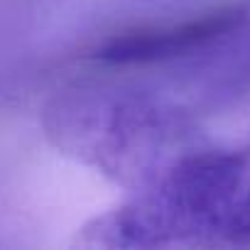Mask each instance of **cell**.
Here are the masks:
<instances>
[{"instance_id": "obj_1", "label": "cell", "mask_w": 250, "mask_h": 250, "mask_svg": "<svg viewBox=\"0 0 250 250\" xmlns=\"http://www.w3.org/2000/svg\"><path fill=\"white\" fill-rule=\"evenodd\" d=\"M47 143L125 191L160 182L201 147L189 108L160 93L105 81H74L40 113Z\"/></svg>"}, {"instance_id": "obj_2", "label": "cell", "mask_w": 250, "mask_h": 250, "mask_svg": "<svg viewBox=\"0 0 250 250\" xmlns=\"http://www.w3.org/2000/svg\"><path fill=\"white\" fill-rule=\"evenodd\" d=\"M79 248L250 245V145H201L147 189L91 218Z\"/></svg>"}, {"instance_id": "obj_3", "label": "cell", "mask_w": 250, "mask_h": 250, "mask_svg": "<svg viewBox=\"0 0 250 250\" xmlns=\"http://www.w3.org/2000/svg\"><path fill=\"white\" fill-rule=\"evenodd\" d=\"M250 49V0H235L179 22L138 27L96 49L108 66H147L189 59H218Z\"/></svg>"}]
</instances>
